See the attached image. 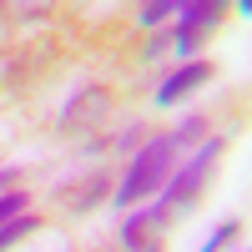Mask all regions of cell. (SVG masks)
<instances>
[{"instance_id":"obj_1","label":"cell","mask_w":252,"mask_h":252,"mask_svg":"<svg viewBox=\"0 0 252 252\" xmlns=\"http://www.w3.org/2000/svg\"><path fill=\"white\" fill-rule=\"evenodd\" d=\"M172 157H177V136H152L136 152V161L126 166V182L116 187V207H131L141 197H152L166 187V172H172Z\"/></svg>"},{"instance_id":"obj_2","label":"cell","mask_w":252,"mask_h":252,"mask_svg":"<svg viewBox=\"0 0 252 252\" xmlns=\"http://www.w3.org/2000/svg\"><path fill=\"white\" fill-rule=\"evenodd\" d=\"M217 152H222V141H202V146H197V157H192V161H187L172 182L161 187V202L152 207V212H141V217H146V227H152V222H161V217L172 212V207H182L187 197H197V187H202V177H207V172H212Z\"/></svg>"},{"instance_id":"obj_3","label":"cell","mask_w":252,"mask_h":252,"mask_svg":"<svg viewBox=\"0 0 252 252\" xmlns=\"http://www.w3.org/2000/svg\"><path fill=\"white\" fill-rule=\"evenodd\" d=\"M212 20H222V5H182V26H177V51H192V40L212 26Z\"/></svg>"},{"instance_id":"obj_4","label":"cell","mask_w":252,"mask_h":252,"mask_svg":"<svg viewBox=\"0 0 252 252\" xmlns=\"http://www.w3.org/2000/svg\"><path fill=\"white\" fill-rule=\"evenodd\" d=\"M202 81H207V66H202V61L182 66L177 76H166V81H161V91H157V106H177V101H182L187 91H192V86H202Z\"/></svg>"},{"instance_id":"obj_5","label":"cell","mask_w":252,"mask_h":252,"mask_svg":"<svg viewBox=\"0 0 252 252\" xmlns=\"http://www.w3.org/2000/svg\"><path fill=\"white\" fill-rule=\"evenodd\" d=\"M31 227H35V217H26V212H20L15 222H5V227H0V252H10V247H15L20 237L31 232Z\"/></svg>"},{"instance_id":"obj_6","label":"cell","mask_w":252,"mask_h":252,"mask_svg":"<svg viewBox=\"0 0 252 252\" xmlns=\"http://www.w3.org/2000/svg\"><path fill=\"white\" fill-rule=\"evenodd\" d=\"M237 227H242V222H222V227H217V232H212V237H207V242H202V252H217V247H227V242H232V237H237Z\"/></svg>"},{"instance_id":"obj_7","label":"cell","mask_w":252,"mask_h":252,"mask_svg":"<svg viewBox=\"0 0 252 252\" xmlns=\"http://www.w3.org/2000/svg\"><path fill=\"white\" fill-rule=\"evenodd\" d=\"M20 212H26V197H20V192H10V197H0V227H5V222H15Z\"/></svg>"},{"instance_id":"obj_8","label":"cell","mask_w":252,"mask_h":252,"mask_svg":"<svg viewBox=\"0 0 252 252\" xmlns=\"http://www.w3.org/2000/svg\"><path fill=\"white\" fill-rule=\"evenodd\" d=\"M172 10H177V5H166V0H161V5H146V10H141V26H161Z\"/></svg>"}]
</instances>
